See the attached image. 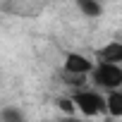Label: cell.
<instances>
[{"label":"cell","mask_w":122,"mask_h":122,"mask_svg":"<svg viewBox=\"0 0 122 122\" xmlns=\"http://www.w3.org/2000/svg\"><path fill=\"white\" fill-rule=\"evenodd\" d=\"M62 70L65 72H72V74H91L93 62L86 55H81V53H67L65 55V62H62Z\"/></svg>","instance_id":"cell-3"},{"label":"cell","mask_w":122,"mask_h":122,"mask_svg":"<svg viewBox=\"0 0 122 122\" xmlns=\"http://www.w3.org/2000/svg\"><path fill=\"white\" fill-rule=\"evenodd\" d=\"M120 91H122V86H120Z\"/></svg>","instance_id":"cell-10"},{"label":"cell","mask_w":122,"mask_h":122,"mask_svg":"<svg viewBox=\"0 0 122 122\" xmlns=\"http://www.w3.org/2000/svg\"><path fill=\"white\" fill-rule=\"evenodd\" d=\"M77 3V10L86 17V19H96L103 15V3L101 0H74Z\"/></svg>","instance_id":"cell-5"},{"label":"cell","mask_w":122,"mask_h":122,"mask_svg":"<svg viewBox=\"0 0 122 122\" xmlns=\"http://www.w3.org/2000/svg\"><path fill=\"white\" fill-rule=\"evenodd\" d=\"M55 105L62 110L65 115H74V112H77V103H74L72 96H60V98L55 101Z\"/></svg>","instance_id":"cell-9"},{"label":"cell","mask_w":122,"mask_h":122,"mask_svg":"<svg viewBox=\"0 0 122 122\" xmlns=\"http://www.w3.org/2000/svg\"><path fill=\"white\" fill-rule=\"evenodd\" d=\"M72 98H74V103H77V110L81 112V115H86V117H96V115H101V112H105V96L101 93V89H77L74 93H72Z\"/></svg>","instance_id":"cell-2"},{"label":"cell","mask_w":122,"mask_h":122,"mask_svg":"<svg viewBox=\"0 0 122 122\" xmlns=\"http://www.w3.org/2000/svg\"><path fill=\"white\" fill-rule=\"evenodd\" d=\"M105 112L110 117H122V91L120 89L108 91V96H105Z\"/></svg>","instance_id":"cell-6"},{"label":"cell","mask_w":122,"mask_h":122,"mask_svg":"<svg viewBox=\"0 0 122 122\" xmlns=\"http://www.w3.org/2000/svg\"><path fill=\"white\" fill-rule=\"evenodd\" d=\"M0 120L3 122H22L24 120V112L15 105H5L3 110H0Z\"/></svg>","instance_id":"cell-8"},{"label":"cell","mask_w":122,"mask_h":122,"mask_svg":"<svg viewBox=\"0 0 122 122\" xmlns=\"http://www.w3.org/2000/svg\"><path fill=\"white\" fill-rule=\"evenodd\" d=\"M91 84L101 91H115L122 86V67L117 62H105V60H98V62L93 65L91 74H89Z\"/></svg>","instance_id":"cell-1"},{"label":"cell","mask_w":122,"mask_h":122,"mask_svg":"<svg viewBox=\"0 0 122 122\" xmlns=\"http://www.w3.org/2000/svg\"><path fill=\"white\" fill-rule=\"evenodd\" d=\"M62 81L77 91V89H84V84H89V74H72V72L62 70Z\"/></svg>","instance_id":"cell-7"},{"label":"cell","mask_w":122,"mask_h":122,"mask_svg":"<svg viewBox=\"0 0 122 122\" xmlns=\"http://www.w3.org/2000/svg\"><path fill=\"white\" fill-rule=\"evenodd\" d=\"M98 60H105V62H117L122 65V41H108L105 46L98 48Z\"/></svg>","instance_id":"cell-4"}]
</instances>
